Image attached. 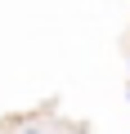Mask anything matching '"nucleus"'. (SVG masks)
I'll list each match as a JSON object with an SVG mask.
<instances>
[{
    "mask_svg": "<svg viewBox=\"0 0 130 134\" xmlns=\"http://www.w3.org/2000/svg\"><path fill=\"white\" fill-rule=\"evenodd\" d=\"M23 134H40V130H23Z\"/></svg>",
    "mask_w": 130,
    "mask_h": 134,
    "instance_id": "nucleus-1",
    "label": "nucleus"
}]
</instances>
